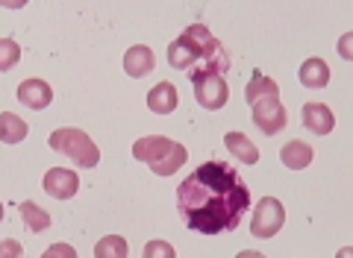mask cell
I'll list each match as a JSON object with an SVG mask.
<instances>
[{"instance_id": "obj_22", "label": "cell", "mask_w": 353, "mask_h": 258, "mask_svg": "<svg viewBox=\"0 0 353 258\" xmlns=\"http://www.w3.org/2000/svg\"><path fill=\"white\" fill-rule=\"evenodd\" d=\"M41 258H77V250L71 244H53L41 252Z\"/></svg>"}, {"instance_id": "obj_15", "label": "cell", "mask_w": 353, "mask_h": 258, "mask_svg": "<svg viewBox=\"0 0 353 258\" xmlns=\"http://www.w3.org/2000/svg\"><path fill=\"white\" fill-rule=\"evenodd\" d=\"M297 76H301V83L306 88H324L330 83V65L324 59H306Z\"/></svg>"}, {"instance_id": "obj_11", "label": "cell", "mask_w": 353, "mask_h": 258, "mask_svg": "<svg viewBox=\"0 0 353 258\" xmlns=\"http://www.w3.org/2000/svg\"><path fill=\"white\" fill-rule=\"evenodd\" d=\"M153 65H157V56H153V50L148 44H136V47H130L124 56V71L132 76V80L148 76L153 71Z\"/></svg>"}, {"instance_id": "obj_9", "label": "cell", "mask_w": 353, "mask_h": 258, "mask_svg": "<svg viewBox=\"0 0 353 258\" xmlns=\"http://www.w3.org/2000/svg\"><path fill=\"white\" fill-rule=\"evenodd\" d=\"M18 100L27 109H48L53 103V88L44 80H24L18 85Z\"/></svg>"}, {"instance_id": "obj_1", "label": "cell", "mask_w": 353, "mask_h": 258, "mask_svg": "<svg viewBox=\"0 0 353 258\" xmlns=\"http://www.w3.org/2000/svg\"><path fill=\"white\" fill-rule=\"evenodd\" d=\"M176 208L185 226L201 235L233 232L250 208V188L233 164L206 162L176 185Z\"/></svg>"}, {"instance_id": "obj_4", "label": "cell", "mask_w": 353, "mask_h": 258, "mask_svg": "<svg viewBox=\"0 0 353 258\" xmlns=\"http://www.w3.org/2000/svg\"><path fill=\"white\" fill-rule=\"evenodd\" d=\"M50 150H57L62 155H68L74 164L80 167H94L101 162V150H97V144L85 136L83 129H71V127H62L57 132H50Z\"/></svg>"}, {"instance_id": "obj_7", "label": "cell", "mask_w": 353, "mask_h": 258, "mask_svg": "<svg viewBox=\"0 0 353 258\" xmlns=\"http://www.w3.org/2000/svg\"><path fill=\"white\" fill-rule=\"evenodd\" d=\"M253 123L265 132V136H277V132L289 123V115H285V106L280 103V97H268L253 103Z\"/></svg>"}, {"instance_id": "obj_13", "label": "cell", "mask_w": 353, "mask_h": 258, "mask_svg": "<svg viewBox=\"0 0 353 258\" xmlns=\"http://www.w3.org/2000/svg\"><path fill=\"white\" fill-rule=\"evenodd\" d=\"M227 150L236 155L239 162H245V164H256L259 162V150H256V144H253L245 132H227Z\"/></svg>"}, {"instance_id": "obj_17", "label": "cell", "mask_w": 353, "mask_h": 258, "mask_svg": "<svg viewBox=\"0 0 353 258\" xmlns=\"http://www.w3.org/2000/svg\"><path fill=\"white\" fill-rule=\"evenodd\" d=\"M245 97H248V103L253 106V103H259V100L280 97V88H277V83H274L271 76H262V74H256V76H253V80L248 83V88H245Z\"/></svg>"}, {"instance_id": "obj_5", "label": "cell", "mask_w": 353, "mask_h": 258, "mask_svg": "<svg viewBox=\"0 0 353 258\" xmlns=\"http://www.w3.org/2000/svg\"><path fill=\"white\" fill-rule=\"evenodd\" d=\"M285 223V208L280 200L274 197H262L256 211H253V220H250V235L253 238H274Z\"/></svg>"}, {"instance_id": "obj_20", "label": "cell", "mask_w": 353, "mask_h": 258, "mask_svg": "<svg viewBox=\"0 0 353 258\" xmlns=\"http://www.w3.org/2000/svg\"><path fill=\"white\" fill-rule=\"evenodd\" d=\"M21 59V47L12 39H0V74H6L9 68H15Z\"/></svg>"}, {"instance_id": "obj_26", "label": "cell", "mask_w": 353, "mask_h": 258, "mask_svg": "<svg viewBox=\"0 0 353 258\" xmlns=\"http://www.w3.org/2000/svg\"><path fill=\"white\" fill-rule=\"evenodd\" d=\"M339 258H350V250H341V252H339Z\"/></svg>"}, {"instance_id": "obj_6", "label": "cell", "mask_w": 353, "mask_h": 258, "mask_svg": "<svg viewBox=\"0 0 353 258\" xmlns=\"http://www.w3.org/2000/svg\"><path fill=\"white\" fill-rule=\"evenodd\" d=\"M192 85H194V97L203 109L215 111V109H224L227 100H230V85L221 74H197L192 76Z\"/></svg>"}, {"instance_id": "obj_14", "label": "cell", "mask_w": 353, "mask_h": 258, "mask_svg": "<svg viewBox=\"0 0 353 258\" xmlns=\"http://www.w3.org/2000/svg\"><path fill=\"white\" fill-rule=\"evenodd\" d=\"M280 159L289 171H303L306 164H312V147L306 141H289L280 150Z\"/></svg>"}, {"instance_id": "obj_18", "label": "cell", "mask_w": 353, "mask_h": 258, "mask_svg": "<svg viewBox=\"0 0 353 258\" xmlns=\"http://www.w3.org/2000/svg\"><path fill=\"white\" fill-rule=\"evenodd\" d=\"M21 220H24V226L30 232H44L50 226V215L44 211L41 206H36L32 200H27V203H21Z\"/></svg>"}, {"instance_id": "obj_25", "label": "cell", "mask_w": 353, "mask_h": 258, "mask_svg": "<svg viewBox=\"0 0 353 258\" xmlns=\"http://www.w3.org/2000/svg\"><path fill=\"white\" fill-rule=\"evenodd\" d=\"M236 258H268V255H262V252H256V250H245V252H239Z\"/></svg>"}, {"instance_id": "obj_3", "label": "cell", "mask_w": 353, "mask_h": 258, "mask_svg": "<svg viewBox=\"0 0 353 258\" xmlns=\"http://www.w3.org/2000/svg\"><path fill=\"white\" fill-rule=\"evenodd\" d=\"M132 155H136L139 162L150 164V171L157 176H171L189 162V150H185L183 144L165 138V136L139 138L136 144H132Z\"/></svg>"}, {"instance_id": "obj_27", "label": "cell", "mask_w": 353, "mask_h": 258, "mask_svg": "<svg viewBox=\"0 0 353 258\" xmlns=\"http://www.w3.org/2000/svg\"><path fill=\"white\" fill-rule=\"evenodd\" d=\"M0 220H3V203H0Z\"/></svg>"}, {"instance_id": "obj_8", "label": "cell", "mask_w": 353, "mask_h": 258, "mask_svg": "<svg viewBox=\"0 0 353 258\" xmlns=\"http://www.w3.org/2000/svg\"><path fill=\"white\" fill-rule=\"evenodd\" d=\"M41 185L53 200H71L80 191V176L68 171V167H53V171L44 173Z\"/></svg>"}, {"instance_id": "obj_10", "label": "cell", "mask_w": 353, "mask_h": 258, "mask_svg": "<svg viewBox=\"0 0 353 258\" xmlns=\"http://www.w3.org/2000/svg\"><path fill=\"white\" fill-rule=\"evenodd\" d=\"M301 115H303V127L309 132H315V136H330L336 127V115L324 103H306Z\"/></svg>"}, {"instance_id": "obj_2", "label": "cell", "mask_w": 353, "mask_h": 258, "mask_svg": "<svg viewBox=\"0 0 353 258\" xmlns=\"http://www.w3.org/2000/svg\"><path fill=\"white\" fill-rule=\"evenodd\" d=\"M171 68L189 74V80L197 74H221L230 68V56L221 47V41L203 24H192L189 30L168 47Z\"/></svg>"}, {"instance_id": "obj_23", "label": "cell", "mask_w": 353, "mask_h": 258, "mask_svg": "<svg viewBox=\"0 0 353 258\" xmlns=\"http://www.w3.org/2000/svg\"><path fill=\"white\" fill-rule=\"evenodd\" d=\"M21 255H24V246H21L15 238L0 241V258H21Z\"/></svg>"}, {"instance_id": "obj_19", "label": "cell", "mask_w": 353, "mask_h": 258, "mask_svg": "<svg viewBox=\"0 0 353 258\" xmlns=\"http://www.w3.org/2000/svg\"><path fill=\"white\" fill-rule=\"evenodd\" d=\"M127 241L121 235H106L94 244V258H127Z\"/></svg>"}, {"instance_id": "obj_16", "label": "cell", "mask_w": 353, "mask_h": 258, "mask_svg": "<svg viewBox=\"0 0 353 258\" xmlns=\"http://www.w3.org/2000/svg\"><path fill=\"white\" fill-rule=\"evenodd\" d=\"M27 132H30V127L18 115H12V111H3V115H0V141H3V144L24 141Z\"/></svg>"}, {"instance_id": "obj_12", "label": "cell", "mask_w": 353, "mask_h": 258, "mask_svg": "<svg viewBox=\"0 0 353 258\" xmlns=\"http://www.w3.org/2000/svg\"><path fill=\"white\" fill-rule=\"evenodd\" d=\"M148 109L153 115H171L176 109V88L174 83H157L148 94Z\"/></svg>"}, {"instance_id": "obj_24", "label": "cell", "mask_w": 353, "mask_h": 258, "mask_svg": "<svg viewBox=\"0 0 353 258\" xmlns=\"http://www.w3.org/2000/svg\"><path fill=\"white\" fill-rule=\"evenodd\" d=\"M350 41H353V36H345V39H341V56H345V59H350Z\"/></svg>"}, {"instance_id": "obj_21", "label": "cell", "mask_w": 353, "mask_h": 258, "mask_svg": "<svg viewBox=\"0 0 353 258\" xmlns=\"http://www.w3.org/2000/svg\"><path fill=\"white\" fill-rule=\"evenodd\" d=\"M141 258H176V252H174V246L168 241H150L145 246V255Z\"/></svg>"}]
</instances>
